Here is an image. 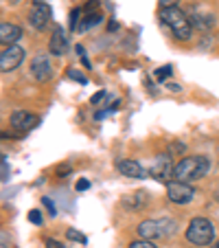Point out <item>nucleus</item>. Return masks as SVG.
I'll use <instances>...</instances> for the list:
<instances>
[{
  "label": "nucleus",
  "mask_w": 219,
  "mask_h": 248,
  "mask_svg": "<svg viewBox=\"0 0 219 248\" xmlns=\"http://www.w3.org/2000/svg\"><path fill=\"white\" fill-rule=\"evenodd\" d=\"M210 169V163L206 156H182L175 163L173 169V178L182 183H193V180L204 178Z\"/></svg>",
  "instance_id": "obj_1"
},
{
  "label": "nucleus",
  "mask_w": 219,
  "mask_h": 248,
  "mask_svg": "<svg viewBox=\"0 0 219 248\" xmlns=\"http://www.w3.org/2000/svg\"><path fill=\"white\" fill-rule=\"evenodd\" d=\"M158 18H160V22L173 33V38L175 40H182V42L191 40L193 24H191V20H189V16L184 14V11H180V9H160Z\"/></svg>",
  "instance_id": "obj_2"
},
{
  "label": "nucleus",
  "mask_w": 219,
  "mask_h": 248,
  "mask_svg": "<svg viewBox=\"0 0 219 248\" xmlns=\"http://www.w3.org/2000/svg\"><path fill=\"white\" fill-rule=\"evenodd\" d=\"M138 235L143 239H158V237H171L175 235L177 224L171 220V217H160V220H143L138 224Z\"/></svg>",
  "instance_id": "obj_3"
},
{
  "label": "nucleus",
  "mask_w": 219,
  "mask_h": 248,
  "mask_svg": "<svg viewBox=\"0 0 219 248\" xmlns=\"http://www.w3.org/2000/svg\"><path fill=\"white\" fill-rule=\"evenodd\" d=\"M187 239L195 246H208L215 239V226L206 217H193L187 226Z\"/></svg>",
  "instance_id": "obj_4"
},
{
  "label": "nucleus",
  "mask_w": 219,
  "mask_h": 248,
  "mask_svg": "<svg viewBox=\"0 0 219 248\" xmlns=\"http://www.w3.org/2000/svg\"><path fill=\"white\" fill-rule=\"evenodd\" d=\"M173 169H175V165L171 163V154H158L147 171H149V176L154 180L169 185L171 183V176H173Z\"/></svg>",
  "instance_id": "obj_5"
},
{
  "label": "nucleus",
  "mask_w": 219,
  "mask_h": 248,
  "mask_svg": "<svg viewBox=\"0 0 219 248\" xmlns=\"http://www.w3.org/2000/svg\"><path fill=\"white\" fill-rule=\"evenodd\" d=\"M167 198L173 204H189L195 198V187H191L189 183H182V180H171L167 185Z\"/></svg>",
  "instance_id": "obj_6"
},
{
  "label": "nucleus",
  "mask_w": 219,
  "mask_h": 248,
  "mask_svg": "<svg viewBox=\"0 0 219 248\" xmlns=\"http://www.w3.org/2000/svg\"><path fill=\"white\" fill-rule=\"evenodd\" d=\"M51 7L46 5V2H40V0H35L31 7V11H29V24H31L33 29H38V31H44V29L48 27V22H51Z\"/></svg>",
  "instance_id": "obj_7"
},
{
  "label": "nucleus",
  "mask_w": 219,
  "mask_h": 248,
  "mask_svg": "<svg viewBox=\"0 0 219 248\" xmlns=\"http://www.w3.org/2000/svg\"><path fill=\"white\" fill-rule=\"evenodd\" d=\"M31 75L35 77L38 81H48L53 77V64H51V57L46 53H38V55L31 60Z\"/></svg>",
  "instance_id": "obj_8"
},
{
  "label": "nucleus",
  "mask_w": 219,
  "mask_h": 248,
  "mask_svg": "<svg viewBox=\"0 0 219 248\" xmlns=\"http://www.w3.org/2000/svg\"><path fill=\"white\" fill-rule=\"evenodd\" d=\"M22 60H24L22 46L14 44V46L2 48V53H0V70H2V73H9V70L18 68V66L22 64Z\"/></svg>",
  "instance_id": "obj_9"
},
{
  "label": "nucleus",
  "mask_w": 219,
  "mask_h": 248,
  "mask_svg": "<svg viewBox=\"0 0 219 248\" xmlns=\"http://www.w3.org/2000/svg\"><path fill=\"white\" fill-rule=\"evenodd\" d=\"M9 123H11V127H14V130L29 132V130H33V127L40 123V117H38V114H33V112H27V110H15V112L11 114Z\"/></svg>",
  "instance_id": "obj_10"
},
{
  "label": "nucleus",
  "mask_w": 219,
  "mask_h": 248,
  "mask_svg": "<svg viewBox=\"0 0 219 248\" xmlns=\"http://www.w3.org/2000/svg\"><path fill=\"white\" fill-rule=\"evenodd\" d=\"M187 16H189V20H191L193 27L202 29V31H208V29L215 24V16L210 14V11H206L204 7H197V5L189 7Z\"/></svg>",
  "instance_id": "obj_11"
},
{
  "label": "nucleus",
  "mask_w": 219,
  "mask_h": 248,
  "mask_svg": "<svg viewBox=\"0 0 219 248\" xmlns=\"http://www.w3.org/2000/svg\"><path fill=\"white\" fill-rule=\"evenodd\" d=\"M68 51V38H66V31L61 27H55L53 29V35H51V42H48V53L51 55H66Z\"/></svg>",
  "instance_id": "obj_12"
},
{
  "label": "nucleus",
  "mask_w": 219,
  "mask_h": 248,
  "mask_svg": "<svg viewBox=\"0 0 219 248\" xmlns=\"http://www.w3.org/2000/svg\"><path fill=\"white\" fill-rule=\"evenodd\" d=\"M117 169L123 173V176H127V178H145L147 176V169H143V165L138 163V160H131V158H121L117 163Z\"/></svg>",
  "instance_id": "obj_13"
},
{
  "label": "nucleus",
  "mask_w": 219,
  "mask_h": 248,
  "mask_svg": "<svg viewBox=\"0 0 219 248\" xmlns=\"http://www.w3.org/2000/svg\"><path fill=\"white\" fill-rule=\"evenodd\" d=\"M22 38V29L14 22H0V42L2 46H14L18 40Z\"/></svg>",
  "instance_id": "obj_14"
},
{
  "label": "nucleus",
  "mask_w": 219,
  "mask_h": 248,
  "mask_svg": "<svg viewBox=\"0 0 219 248\" xmlns=\"http://www.w3.org/2000/svg\"><path fill=\"white\" fill-rule=\"evenodd\" d=\"M147 202H149V196H147V191H143V189H138V191H134V193H127V196L121 198V204L125 206V209H131V211L145 209Z\"/></svg>",
  "instance_id": "obj_15"
},
{
  "label": "nucleus",
  "mask_w": 219,
  "mask_h": 248,
  "mask_svg": "<svg viewBox=\"0 0 219 248\" xmlns=\"http://www.w3.org/2000/svg\"><path fill=\"white\" fill-rule=\"evenodd\" d=\"M103 22V14L99 11V14H90V16H84V18L79 20V27H77V33H84L88 31V29L97 27V24Z\"/></svg>",
  "instance_id": "obj_16"
},
{
  "label": "nucleus",
  "mask_w": 219,
  "mask_h": 248,
  "mask_svg": "<svg viewBox=\"0 0 219 248\" xmlns=\"http://www.w3.org/2000/svg\"><path fill=\"white\" fill-rule=\"evenodd\" d=\"M107 99H110V93H107V90H99L97 94H92V97H90V106H97V108H101Z\"/></svg>",
  "instance_id": "obj_17"
},
{
  "label": "nucleus",
  "mask_w": 219,
  "mask_h": 248,
  "mask_svg": "<svg viewBox=\"0 0 219 248\" xmlns=\"http://www.w3.org/2000/svg\"><path fill=\"white\" fill-rule=\"evenodd\" d=\"M173 75V68H171V66H160V68L158 70H156V73H154V77H156V79H158V81H164V79H169V77H171Z\"/></svg>",
  "instance_id": "obj_18"
},
{
  "label": "nucleus",
  "mask_w": 219,
  "mask_h": 248,
  "mask_svg": "<svg viewBox=\"0 0 219 248\" xmlns=\"http://www.w3.org/2000/svg\"><path fill=\"white\" fill-rule=\"evenodd\" d=\"M81 16H84V9H79V7H75L70 11V31H77V27H79L77 20H81Z\"/></svg>",
  "instance_id": "obj_19"
},
{
  "label": "nucleus",
  "mask_w": 219,
  "mask_h": 248,
  "mask_svg": "<svg viewBox=\"0 0 219 248\" xmlns=\"http://www.w3.org/2000/svg\"><path fill=\"white\" fill-rule=\"evenodd\" d=\"M66 77H68V79H73V81H79V84H84V86L88 84V79H86V77L81 75L77 68H68V70H66Z\"/></svg>",
  "instance_id": "obj_20"
},
{
  "label": "nucleus",
  "mask_w": 219,
  "mask_h": 248,
  "mask_svg": "<svg viewBox=\"0 0 219 248\" xmlns=\"http://www.w3.org/2000/svg\"><path fill=\"white\" fill-rule=\"evenodd\" d=\"M99 7H101V2H99V0H88V2H86V7H84V14L86 16L99 14Z\"/></svg>",
  "instance_id": "obj_21"
},
{
  "label": "nucleus",
  "mask_w": 219,
  "mask_h": 248,
  "mask_svg": "<svg viewBox=\"0 0 219 248\" xmlns=\"http://www.w3.org/2000/svg\"><path fill=\"white\" fill-rule=\"evenodd\" d=\"M66 237H68L70 242H86V237L77 229H68V231H66Z\"/></svg>",
  "instance_id": "obj_22"
},
{
  "label": "nucleus",
  "mask_w": 219,
  "mask_h": 248,
  "mask_svg": "<svg viewBox=\"0 0 219 248\" xmlns=\"http://www.w3.org/2000/svg\"><path fill=\"white\" fill-rule=\"evenodd\" d=\"M29 222H31V224H35V226H40L42 224V213H40L38 209H33V211H29Z\"/></svg>",
  "instance_id": "obj_23"
},
{
  "label": "nucleus",
  "mask_w": 219,
  "mask_h": 248,
  "mask_svg": "<svg viewBox=\"0 0 219 248\" xmlns=\"http://www.w3.org/2000/svg\"><path fill=\"white\" fill-rule=\"evenodd\" d=\"M130 248H158L151 239H138V242H131Z\"/></svg>",
  "instance_id": "obj_24"
},
{
  "label": "nucleus",
  "mask_w": 219,
  "mask_h": 248,
  "mask_svg": "<svg viewBox=\"0 0 219 248\" xmlns=\"http://www.w3.org/2000/svg\"><path fill=\"white\" fill-rule=\"evenodd\" d=\"M177 2L180 0H158V7L160 9H177Z\"/></svg>",
  "instance_id": "obj_25"
},
{
  "label": "nucleus",
  "mask_w": 219,
  "mask_h": 248,
  "mask_svg": "<svg viewBox=\"0 0 219 248\" xmlns=\"http://www.w3.org/2000/svg\"><path fill=\"white\" fill-rule=\"evenodd\" d=\"M42 204L48 209V213H51V216H57V209H55V204H53V202L48 200V198H42Z\"/></svg>",
  "instance_id": "obj_26"
},
{
  "label": "nucleus",
  "mask_w": 219,
  "mask_h": 248,
  "mask_svg": "<svg viewBox=\"0 0 219 248\" xmlns=\"http://www.w3.org/2000/svg\"><path fill=\"white\" fill-rule=\"evenodd\" d=\"M9 180V165H7V158L2 156V183Z\"/></svg>",
  "instance_id": "obj_27"
},
{
  "label": "nucleus",
  "mask_w": 219,
  "mask_h": 248,
  "mask_svg": "<svg viewBox=\"0 0 219 248\" xmlns=\"http://www.w3.org/2000/svg\"><path fill=\"white\" fill-rule=\"evenodd\" d=\"M77 191H88V189H90V183H88V180H86V178H81L79 180V183H77Z\"/></svg>",
  "instance_id": "obj_28"
},
{
  "label": "nucleus",
  "mask_w": 219,
  "mask_h": 248,
  "mask_svg": "<svg viewBox=\"0 0 219 248\" xmlns=\"http://www.w3.org/2000/svg\"><path fill=\"white\" fill-rule=\"evenodd\" d=\"M46 246H48V248H66L64 244H59V242H57V239H51V237L46 239Z\"/></svg>",
  "instance_id": "obj_29"
},
{
  "label": "nucleus",
  "mask_w": 219,
  "mask_h": 248,
  "mask_svg": "<svg viewBox=\"0 0 219 248\" xmlns=\"http://www.w3.org/2000/svg\"><path fill=\"white\" fill-rule=\"evenodd\" d=\"M57 173H59V176H66V173H70V167H68V165H64V167H57Z\"/></svg>",
  "instance_id": "obj_30"
},
{
  "label": "nucleus",
  "mask_w": 219,
  "mask_h": 248,
  "mask_svg": "<svg viewBox=\"0 0 219 248\" xmlns=\"http://www.w3.org/2000/svg\"><path fill=\"white\" fill-rule=\"evenodd\" d=\"M167 90H171V93H180V86L177 84H167Z\"/></svg>",
  "instance_id": "obj_31"
},
{
  "label": "nucleus",
  "mask_w": 219,
  "mask_h": 248,
  "mask_svg": "<svg viewBox=\"0 0 219 248\" xmlns=\"http://www.w3.org/2000/svg\"><path fill=\"white\" fill-rule=\"evenodd\" d=\"M107 29H110V31H117L118 24H117V22H110V27H107Z\"/></svg>",
  "instance_id": "obj_32"
},
{
  "label": "nucleus",
  "mask_w": 219,
  "mask_h": 248,
  "mask_svg": "<svg viewBox=\"0 0 219 248\" xmlns=\"http://www.w3.org/2000/svg\"><path fill=\"white\" fill-rule=\"evenodd\" d=\"M11 5H18V2H22V0H9Z\"/></svg>",
  "instance_id": "obj_33"
},
{
  "label": "nucleus",
  "mask_w": 219,
  "mask_h": 248,
  "mask_svg": "<svg viewBox=\"0 0 219 248\" xmlns=\"http://www.w3.org/2000/svg\"><path fill=\"white\" fill-rule=\"evenodd\" d=\"M213 248H219V242H215V246Z\"/></svg>",
  "instance_id": "obj_34"
}]
</instances>
